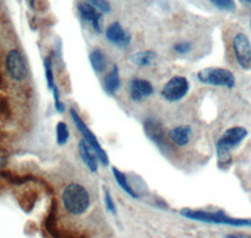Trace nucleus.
I'll list each match as a JSON object with an SVG mask.
<instances>
[{
	"label": "nucleus",
	"mask_w": 251,
	"mask_h": 238,
	"mask_svg": "<svg viewBox=\"0 0 251 238\" xmlns=\"http://www.w3.org/2000/svg\"><path fill=\"white\" fill-rule=\"evenodd\" d=\"M69 139L68 125L64 122H59L57 124V143L59 145H64Z\"/></svg>",
	"instance_id": "obj_19"
},
{
	"label": "nucleus",
	"mask_w": 251,
	"mask_h": 238,
	"mask_svg": "<svg viewBox=\"0 0 251 238\" xmlns=\"http://www.w3.org/2000/svg\"><path fill=\"white\" fill-rule=\"evenodd\" d=\"M197 79L202 84L214 85V87H224L232 89L236 84L235 75L225 68H205L197 73Z\"/></svg>",
	"instance_id": "obj_4"
},
{
	"label": "nucleus",
	"mask_w": 251,
	"mask_h": 238,
	"mask_svg": "<svg viewBox=\"0 0 251 238\" xmlns=\"http://www.w3.org/2000/svg\"><path fill=\"white\" fill-rule=\"evenodd\" d=\"M145 132L152 142H154L158 145H165V133H163V128L160 122L153 120V119H147L145 122Z\"/></svg>",
	"instance_id": "obj_13"
},
{
	"label": "nucleus",
	"mask_w": 251,
	"mask_h": 238,
	"mask_svg": "<svg viewBox=\"0 0 251 238\" xmlns=\"http://www.w3.org/2000/svg\"><path fill=\"white\" fill-rule=\"evenodd\" d=\"M44 69H46V78H47V84H48V88L53 89L55 87L54 82V73H53V63L49 57H47L44 59Z\"/></svg>",
	"instance_id": "obj_20"
},
{
	"label": "nucleus",
	"mask_w": 251,
	"mask_h": 238,
	"mask_svg": "<svg viewBox=\"0 0 251 238\" xmlns=\"http://www.w3.org/2000/svg\"><path fill=\"white\" fill-rule=\"evenodd\" d=\"M191 43L188 42H180L176 43L174 46V50L178 54H186L191 50Z\"/></svg>",
	"instance_id": "obj_23"
},
{
	"label": "nucleus",
	"mask_w": 251,
	"mask_h": 238,
	"mask_svg": "<svg viewBox=\"0 0 251 238\" xmlns=\"http://www.w3.org/2000/svg\"><path fill=\"white\" fill-rule=\"evenodd\" d=\"M87 3L91 4L92 6L100 10V13H109L111 12V4L107 0H87Z\"/></svg>",
	"instance_id": "obj_22"
},
{
	"label": "nucleus",
	"mask_w": 251,
	"mask_h": 238,
	"mask_svg": "<svg viewBox=\"0 0 251 238\" xmlns=\"http://www.w3.org/2000/svg\"><path fill=\"white\" fill-rule=\"evenodd\" d=\"M78 150H79V156L82 158L83 163L89 168L91 172H97L98 165H100V159H98L97 154L92 149L91 145L82 139L78 144Z\"/></svg>",
	"instance_id": "obj_12"
},
{
	"label": "nucleus",
	"mask_w": 251,
	"mask_h": 238,
	"mask_svg": "<svg viewBox=\"0 0 251 238\" xmlns=\"http://www.w3.org/2000/svg\"><path fill=\"white\" fill-rule=\"evenodd\" d=\"M104 202H106L107 210L111 213H113V214H116V206H114L113 198H112L111 193H109L108 190H104Z\"/></svg>",
	"instance_id": "obj_24"
},
{
	"label": "nucleus",
	"mask_w": 251,
	"mask_h": 238,
	"mask_svg": "<svg viewBox=\"0 0 251 238\" xmlns=\"http://www.w3.org/2000/svg\"><path fill=\"white\" fill-rule=\"evenodd\" d=\"M4 163H5V161H4L3 158H0V168L3 167V166H4Z\"/></svg>",
	"instance_id": "obj_27"
},
{
	"label": "nucleus",
	"mask_w": 251,
	"mask_h": 238,
	"mask_svg": "<svg viewBox=\"0 0 251 238\" xmlns=\"http://www.w3.org/2000/svg\"><path fill=\"white\" fill-rule=\"evenodd\" d=\"M240 3H243V4H245L246 6H250L251 8V0H239Z\"/></svg>",
	"instance_id": "obj_25"
},
{
	"label": "nucleus",
	"mask_w": 251,
	"mask_h": 238,
	"mask_svg": "<svg viewBox=\"0 0 251 238\" xmlns=\"http://www.w3.org/2000/svg\"><path fill=\"white\" fill-rule=\"evenodd\" d=\"M5 67L10 78L15 82H22L28 77V67L18 49H12L9 51L5 59Z\"/></svg>",
	"instance_id": "obj_7"
},
{
	"label": "nucleus",
	"mask_w": 251,
	"mask_h": 238,
	"mask_svg": "<svg viewBox=\"0 0 251 238\" xmlns=\"http://www.w3.org/2000/svg\"><path fill=\"white\" fill-rule=\"evenodd\" d=\"M190 137H191V127L188 125H178L169 132V138L171 139V142L178 147L187 144L190 142Z\"/></svg>",
	"instance_id": "obj_15"
},
{
	"label": "nucleus",
	"mask_w": 251,
	"mask_h": 238,
	"mask_svg": "<svg viewBox=\"0 0 251 238\" xmlns=\"http://www.w3.org/2000/svg\"><path fill=\"white\" fill-rule=\"evenodd\" d=\"M188 91H190V83H188V80L185 77H181V75H175V77H172L169 82L163 85L162 91H161V95L167 102L174 103L183 99L187 95Z\"/></svg>",
	"instance_id": "obj_6"
},
{
	"label": "nucleus",
	"mask_w": 251,
	"mask_h": 238,
	"mask_svg": "<svg viewBox=\"0 0 251 238\" xmlns=\"http://www.w3.org/2000/svg\"><path fill=\"white\" fill-rule=\"evenodd\" d=\"M226 238H240V236H237V235H228V236H226Z\"/></svg>",
	"instance_id": "obj_26"
},
{
	"label": "nucleus",
	"mask_w": 251,
	"mask_h": 238,
	"mask_svg": "<svg viewBox=\"0 0 251 238\" xmlns=\"http://www.w3.org/2000/svg\"><path fill=\"white\" fill-rule=\"evenodd\" d=\"M240 238H251V236H240Z\"/></svg>",
	"instance_id": "obj_29"
},
{
	"label": "nucleus",
	"mask_w": 251,
	"mask_h": 238,
	"mask_svg": "<svg viewBox=\"0 0 251 238\" xmlns=\"http://www.w3.org/2000/svg\"><path fill=\"white\" fill-rule=\"evenodd\" d=\"M78 12H79L80 18L84 22L91 24L97 33L102 31V25H100V23H102V13L100 10H97L94 6H92L91 4L86 1V3H80L78 5Z\"/></svg>",
	"instance_id": "obj_11"
},
{
	"label": "nucleus",
	"mask_w": 251,
	"mask_h": 238,
	"mask_svg": "<svg viewBox=\"0 0 251 238\" xmlns=\"http://www.w3.org/2000/svg\"><path fill=\"white\" fill-rule=\"evenodd\" d=\"M248 129L244 127H232L224 132L216 142L217 165L221 169H227L232 163L231 150L243 143L248 137Z\"/></svg>",
	"instance_id": "obj_1"
},
{
	"label": "nucleus",
	"mask_w": 251,
	"mask_h": 238,
	"mask_svg": "<svg viewBox=\"0 0 251 238\" xmlns=\"http://www.w3.org/2000/svg\"><path fill=\"white\" fill-rule=\"evenodd\" d=\"M89 62H91V66L94 71L102 73V71H106L107 59L104 53H103L100 49H94V50L89 54Z\"/></svg>",
	"instance_id": "obj_18"
},
{
	"label": "nucleus",
	"mask_w": 251,
	"mask_h": 238,
	"mask_svg": "<svg viewBox=\"0 0 251 238\" xmlns=\"http://www.w3.org/2000/svg\"><path fill=\"white\" fill-rule=\"evenodd\" d=\"M217 9L225 10V12H234L236 9L235 0H210Z\"/></svg>",
	"instance_id": "obj_21"
},
{
	"label": "nucleus",
	"mask_w": 251,
	"mask_h": 238,
	"mask_svg": "<svg viewBox=\"0 0 251 238\" xmlns=\"http://www.w3.org/2000/svg\"><path fill=\"white\" fill-rule=\"evenodd\" d=\"M106 38L109 43L120 48H126L129 46L132 37L128 31H126L120 23H112L106 30Z\"/></svg>",
	"instance_id": "obj_10"
},
{
	"label": "nucleus",
	"mask_w": 251,
	"mask_h": 238,
	"mask_svg": "<svg viewBox=\"0 0 251 238\" xmlns=\"http://www.w3.org/2000/svg\"><path fill=\"white\" fill-rule=\"evenodd\" d=\"M250 25H251V19H250Z\"/></svg>",
	"instance_id": "obj_30"
},
{
	"label": "nucleus",
	"mask_w": 251,
	"mask_h": 238,
	"mask_svg": "<svg viewBox=\"0 0 251 238\" xmlns=\"http://www.w3.org/2000/svg\"><path fill=\"white\" fill-rule=\"evenodd\" d=\"M121 87V78L120 71H118L117 66H113V68L106 74V77L103 79V89L106 91L107 94L113 95L117 93V91Z\"/></svg>",
	"instance_id": "obj_14"
},
{
	"label": "nucleus",
	"mask_w": 251,
	"mask_h": 238,
	"mask_svg": "<svg viewBox=\"0 0 251 238\" xmlns=\"http://www.w3.org/2000/svg\"><path fill=\"white\" fill-rule=\"evenodd\" d=\"M181 214L190 219L195 221L206 222V223H216V224H228V226L235 227H251V219L245 218H232L228 217L227 214L223 211H217V212H208V211L201 210H186L181 211Z\"/></svg>",
	"instance_id": "obj_3"
},
{
	"label": "nucleus",
	"mask_w": 251,
	"mask_h": 238,
	"mask_svg": "<svg viewBox=\"0 0 251 238\" xmlns=\"http://www.w3.org/2000/svg\"><path fill=\"white\" fill-rule=\"evenodd\" d=\"M63 206L69 213L75 215L83 214L91 206V197L86 187L72 183L67 186L66 190H63L62 194Z\"/></svg>",
	"instance_id": "obj_2"
},
{
	"label": "nucleus",
	"mask_w": 251,
	"mask_h": 238,
	"mask_svg": "<svg viewBox=\"0 0 251 238\" xmlns=\"http://www.w3.org/2000/svg\"><path fill=\"white\" fill-rule=\"evenodd\" d=\"M129 60L137 67H151L157 62V53L153 50L138 51L131 55Z\"/></svg>",
	"instance_id": "obj_16"
},
{
	"label": "nucleus",
	"mask_w": 251,
	"mask_h": 238,
	"mask_svg": "<svg viewBox=\"0 0 251 238\" xmlns=\"http://www.w3.org/2000/svg\"><path fill=\"white\" fill-rule=\"evenodd\" d=\"M235 58L240 67L245 71L251 69V43L244 33H239L232 40Z\"/></svg>",
	"instance_id": "obj_8"
},
{
	"label": "nucleus",
	"mask_w": 251,
	"mask_h": 238,
	"mask_svg": "<svg viewBox=\"0 0 251 238\" xmlns=\"http://www.w3.org/2000/svg\"><path fill=\"white\" fill-rule=\"evenodd\" d=\"M34 4H35V0H30V5L34 6Z\"/></svg>",
	"instance_id": "obj_28"
},
{
	"label": "nucleus",
	"mask_w": 251,
	"mask_h": 238,
	"mask_svg": "<svg viewBox=\"0 0 251 238\" xmlns=\"http://www.w3.org/2000/svg\"><path fill=\"white\" fill-rule=\"evenodd\" d=\"M112 173H113V177H114V179H116V182L118 183V186H120V187L122 188V190L127 193V194H128V196H131L132 198H136V199L140 197L137 193H136V190H134L133 188L129 186L128 179H127V176H126L125 173L121 172V170L116 167L112 168Z\"/></svg>",
	"instance_id": "obj_17"
},
{
	"label": "nucleus",
	"mask_w": 251,
	"mask_h": 238,
	"mask_svg": "<svg viewBox=\"0 0 251 238\" xmlns=\"http://www.w3.org/2000/svg\"><path fill=\"white\" fill-rule=\"evenodd\" d=\"M154 93V88L151 82L142 78H133L129 82V96L134 102H141L151 96Z\"/></svg>",
	"instance_id": "obj_9"
},
{
	"label": "nucleus",
	"mask_w": 251,
	"mask_h": 238,
	"mask_svg": "<svg viewBox=\"0 0 251 238\" xmlns=\"http://www.w3.org/2000/svg\"><path fill=\"white\" fill-rule=\"evenodd\" d=\"M71 117L73 118V122H75V127H77V129L79 131V133L82 134L83 139H84V141H86V142L91 145L92 149L96 152V154H97V157H98V159H100V163H102L103 166H108L109 159H108V156H107V153H106V150L103 149V147L100 145V143L98 142V139H97V137H96V134H94L93 132L89 129L88 125H87L86 122L83 120L82 117L77 113V111H75V108H71Z\"/></svg>",
	"instance_id": "obj_5"
}]
</instances>
